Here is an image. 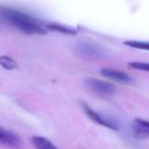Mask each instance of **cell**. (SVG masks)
Listing matches in <instances>:
<instances>
[{
    "label": "cell",
    "mask_w": 149,
    "mask_h": 149,
    "mask_svg": "<svg viewBox=\"0 0 149 149\" xmlns=\"http://www.w3.org/2000/svg\"><path fill=\"white\" fill-rule=\"evenodd\" d=\"M0 17L8 25L19 31L29 35H43L46 34V27L38 19L22 11L13 8H2L0 10Z\"/></svg>",
    "instance_id": "6da1fadb"
},
{
    "label": "cell",
    "mask_w": 149,
    "mask_h": 149,
    "mask_svg": "<svg viewBox=\"0 0 149 149\" xmlns=\"http://www.w3.org/2000/svg\"><path fill=\"white\" fill-rule=\"evenodd\" d=\"M86 85L93 93L100 96H110L116 92V87L103 80L89 78L86 80Z\"/></svg>",
    "instance_id": "7a4b0ae2"
},
{
    "label": "cell",
    "mask_w": 149,
    "mask_h": 149,
    "mask_svg": "<svg viewBox=\"0 0 149 149\" xmlns=\"http://www.w3.org/2000/svg\"><path fill=\"white\" fill-rule=\"evenodd\" d=\"M82 108H83V110L85 111V113L89 116L90 120H93L94 123L100 125V126L105 127V128L110 129V130H113V131L118 130V126L116 125V123H113L112 120H108V118H104V116H101L99 112L95 111L93 108L90 107L88 104L82 103Z\"/></svg>",
    "instance_id": "3957f363"
},
{
    "label": "cell",
    "mask_w": 149,
    "mask_h": 149,
    "mask_svg": "<svg viewBox=\"0 0 149 149\" xmlns=\"http://www.w3.org/2000/svg\"><path fill=\"white\" fill-rule=\"evenodd\" d=\"M0 144L11 149H19L22 147V140L15 132L0 127Z\"/></svg>",
    "instance_id": "277c9868"
},
{
    "label": "cell",
    "mask_w": 149,
    "mask_h": 149,
    "mask_svg": "<svg viewBox=\"0 0 149 149\" xmlns=\"http://www.w3.org/2000/svg\"><path fill=\"white\" fill-rule=\"evenodd\" d=\"M77 49L80 53L93 58L102 57L105 53L101 46L95 43H91V42H80L77 45Z\"/></svg>",
    "instance_id": "5b68a950"
},
{
    "label": "cell",
    "mask_w": 149,
    "mask_h": 149,
    "mask_svg": "<svg viewBox=\"0 0 149 149\" xmlns=\"http://www.w3.org/2000/svg\"><path fill=\"white\" fill-rule=\"evenodd\" d=\"M100 74L105 78L112 80L114 82L118 83H123V84H131L134 82V80L127 74L126 72H122V70H114V68H103L100 70Z\"/></svg>",
    "instance_id": "8992f818"
},
{
    "label": "cell",
    "mask_w": 149,
    "mask_h": 149,
    "mask_svg": "<svg viewBox=\"0 0 149 149\" xmlns=\"http://www.w3.org/2000/svg\"><path fill=\"white\" fill-rule=\"evenodd\" d=\"M132 131L138 138H149V120L135 118L132 123Z\"/></svg>",
    "instance_id": "52a82bcc"
},
{
    "label": "cell",
    "mask_w": 149,
    "mask_h": 149,
    "mask_svg": "<svg viewBox=\"0 0 149 149\" xmlns=\"http://www.w3.org/2000/svg\"><path fill=\"white\" fill-rule=\"evenodd\" d=\"M32 143L36 147V149H57L56 146L48 140L45 137L41 136H34L32 137Z\"/></svg>",
    "instance_id": "ba28073f"
},
{
    "label": "cell",
    "mask_w": 149,
    "mask_h": 149,
    "mask_svg": "<svg viewBox=\"0 0 149 149\" xmlns=\"http://www.w3.org/2000/svg\"><path fill=\"white\" fill-rule=\"evenodd\" d=\"M45 27L49 30L57 32V33L66 34V35H76V34H77V32L74 31V30L70 29V28H68V27H64V26L59 25V24H47Z\"/></svg>",
    "instance_id": "9c48e42d"
},
{
    "label": "cell",
    "mask_w": 149,
    "mask_h": 149,
    "mask_svg": "<svg viewBox=\"0 0 149 149\" xmlns=\"http://www.w3.org/2000/svg\"><path fill=\"white\" fill-rule=\"evenodd\" d=\"M0 65L2 66L5 70H15L17 68V63L13 58H11L10 56L7 55H2L0 56Z\"/></svg>",
    "instance_id": "30bf717a"
},
{
    "label": "cell",
    "mask_w": 149,
    "mask_h": 149,
    "mask_svg": "<svg viewBox=\"0 0 149 149\" xmlns=\"http://www.w3.org/2000/svg\"><path fill=\"white\" fill-rule=\"evenodd\" d=\"M124 44L126 46L132 48H136V49H142V50H148L149 51V42H144V41H125Z\"/></svg>",
    "instance_id": "8fae6325"
},
{
    "label": "cell",
    "mask_w": 149,
    "mask_h": 149,
    "mask_svg": "<svg viewBox=\"0 0 149 149\" xmlns=\"http://www.w3.org/2000/svg\"><path fill=\"white\" fill-rule=\"evenodd\" d=\"M128 66L137 70H144L149 72V62H141V61H132L129 62Z\"/></svg>",
    "instance_id": "7c38bea8"
}]
</instances>
